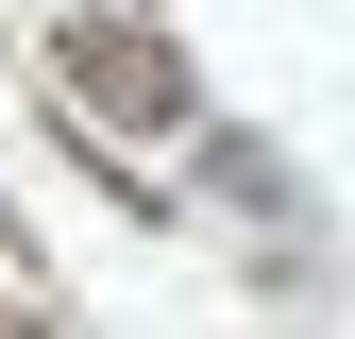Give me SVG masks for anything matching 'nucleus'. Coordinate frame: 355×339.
Segmentation results:
<instances>
[{
	"instance_id": "nucleus-2",
	"label": "nucleus",
	"mask_w": 355,
	"mask_h": 339,
	"mask_svg": "<svg viewBox=\"0 0 355 339\" xmlns=\"http://www.w3.org/2000/svg\"><path fill=\"white\" fill-rule=\"evenodd\" d=\"M0 339H51V322H17V306H0Z\"/></svg>"
},
{
	"instance_id": "nucleus-1",
	"label": "nucleus",
	"mask_w": 355,
	"mask_h": 339,
	"mask_svg": "<svg viewBox=\"0 0 355 339\" xmlns=\"http://www.w3.org/2000/svg\"><path fill=\"white\" fill-rule=\"evenodd\" d=\"M51 85H68V119H119V136H187V51L136 17H68L51 34Z\"/></svg>"
}]
</instances>
